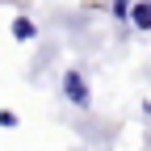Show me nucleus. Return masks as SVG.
I'll use <instances>...</instances> for the list:
<instances>
[{"label": "nucleus", "instance_id": "39448f33", "mask_svg": "<svg viewBox=\"0 0 151 151\" xmlns=\"http://www.w3.org/2000/svg\"><path fill=\"white\" fill-rule=\"evenodd\" d=\"M0 126L13 130V126H17V113H13V109H0Z\"/></svg>", "mask_w": 151, "mask_h": 151}, {"label": "nucleus", "instance_id": "20e7f679", "mask_svg": "<svg viewBox=\"0 0 151 151\" xmlns=\"http://www.w3.org/2000/svg\"><path fill=\"white\" fill-rule=\"evenodd\" d=\"M130 4H134V0H113V17H122V21H126V13H130Z\"/></svg>", "mask_w": 151, "mask_h": 151}, {"label": "nucleus", "instance_id": "f257e3e1", "mask_svg": "<svg viewBox=\"0 0 151 151\" xmlns=\"http://www.w3.org/2000/svg\"><path fill=\"white\" fill-rule=\"evenodd\" d=\"M63 101L76 105V109H88L92 105V92H88V80H84L80 67H67L63 71Z\"/></svg>", "mask_w": 151, "mask_h": 151}, {"label": "nucleus", "instance_id": "7ed1b4c3", "mask_svg": "<svg viewBox=\"0 0 151 151\" xmlns=\"http://www.w3.org/2000/svg\"><path fill=\"white\" fill-rule=\"evenodd\" d=\"M13 38H17V42H34V38H38V25L29 21V17H13Z\"/></svg>", "mask_w": 151, "mask_h": 151}, {"label": "nucleus", "instance_id": "f03ea898", "mask_svg": "<svg viewBox=\"0 0 151 151\" xmlns=\"http://www.w3.org/2000/svg\"><path fill=\"white\" fill-rule=\"evenodd\" d=\"M126 21H134V29L151 34V0H134V4H130V13H126Z\"/></svg>", "mask_w": 151, "mask_h": 151}]
</instances>
